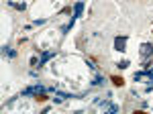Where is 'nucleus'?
Returning a JSON list of instances; mask_svg holds the SVG:
<instances>
[{"mask_svg":"<svg viewBox=\"0 0 153 114\" xmlns=\"http://www.w3.org/2000/svg\"><path fill=\"white\" fill-rule=\"evenodd\" d=\"M49 88L45 86H41V84H33V86H29V88H25L21 92V96H39V94H45Z\"/></svg>","mask_w":153,"mask_h":114,"instance_id":"f257e3e1","label":"nucleus"},{"mask_svg":"<svg viewBox=\"0 0 153 114\" xmlns=\"http://www.w3.org/2000/svg\"><path fill=\"white\" fill-rule=\"evenodd\" d=\"M127 41H129V37H127V35L117 37V39H114V49L120 51V53H125V51H127Z\"/></svg>","mask_w":153,"mask_h":114,"instance_id":"f03ea898","label":"nucleus"},{"mask_svg":"<svg viewBox=\"0 0 153 114\" xmlns=\"http://www.w3.org/2000/svg\"><path fill=\"white\" fill-rule=\"evenodd\" d=\"M133 78H135V81H141L143 78H149V80L153 81V69H145V71H137V73H135Z\"/></svg>","mask_w":153,"mask_h":114,"instance_id":"7ed1b4c3","label":"nucleus"},{"mask_svg":"<svg viewBox=\"0 0 153 114\" xmlns=\"http://www.w3.org/2000/svg\"><path fill=\"white\" fill-rule=\"evenodd\" d=\"M153 55V43H143L141 45V57L143 59H147V57Z\"/></svg>","mask_w":153,"mask_h":114,"instance_id":"20e7f679","label":"nucleus"},{"mask_svg":"<svg viewBox=\"0 0 153 114\" xmlns=\"http://www.w3.org/2000/svg\"><path fill=\"white\" fill-rule=\"evenodd\" d=\"M51 57H55V51H41V59H39V67L45 65Z\"/></svg>","mask_w":153,"mask_h":114,"instance_id":"39448f33","label":"nucleus"},{"mask_svg":"<svg viewBox=\"0 0 153 114\" xmlns=\"http://www.w3.org/2000/svg\"><path fill=\"white\" fill-rule=\"evenodd\" d=\"M2 55L8 57V59H14V57H16V53H14V49H10L8 45H4V47H2Z\"/></svg>","mask_w":153,"mask_h":114,"instance_id":"423d86ee","label":"nucleus"},{"mask_svg":"<svg viewBox=\"0 0 153 114\" xmlns=\"http://www.w3.org/2000/svg\"><path fill=\"white\" fill-rule=\"evenodd\" d=\"M110 81H112V84H114V86H117V88H120V86H123V84H125V80H123V78H120V76H110Z\"/></svg>","mask_w":153,"mask_h":114,"instance_id":"0eeeda50","label":"nucleus"},{"mask_svg":"<svg viewBox=\"0 0 153 114\" xmlns=\"http://www.w3.org/2000/svg\"><path fill=\"white\" fill-rule=\"evenodd\" d=\"M6 4H8V6H12V8H16V10H25V8H27V4H16V2H10V0H8V2H6Z\"/></svg>","mask_w":153,"mask_h":114,"instance_id":"6e6552de","label":"nucleus"},{"mask_svg":"<svg viewBox=\"0 0 153 114\" xmlns=\"http://www.w3.org/2000/svg\"><path fill=\"white\" fill-rule=\"evenodd\" d=\"M92 86H104V78H102V76H94Z\"/></svg>","mask_w":153,"mask_h":114,"instance_id":"1a4fd4ad","label":"nucleus"},{"mask_svg":"<svg viewBox=\"0 0 153 114\" xmlns=\"http://www.w3.org/2000/svg\"><path fill=\"white\" fill-rule=\"evenodd\" d=\"M117 67H120V69H127V67H129V61H127V59L118 61V63H117Z\"/></svg>","mask_w":153,"mask_h":114,"instance_id":"9d476101","label":"nucleus"},{"mask_svg":"<svg viewBox=\"0 0 153 114\" xmlns=\"http://www.w3.org/2000/svg\"><path fill=\"white\" fill-rule=\"evenodd\" d=\"M37 100H39V102H45V100H47V96H45V94H39V96H35Z\"/></svg>","mask_w":153,"mask_h":114,"instance_id":"9b49d317","label":"nucleus"},{"mask_svg":"<svg viewBox=\"0 0 153 114\" xmlns=\"http://www.w3.org/2000/svg\"><path fill=\"white\" fill-rule=\"evenodd\" d=\"M86 63H88V67L92 69V71H96V65H94V63H92V61H86Z\"/></svg>","mask_w":153,"mask_h":114,"instance_id":"f8f14e48","label":"nucleus"},{"mask_svg":"<svg viewBox=\"0 0 153 114\" xmlns=\"http://www.w3.org/2000/svg\"><path fill=\"white\" fill-rule=\"evenodd\" d=\"M151 67H153V65H151Z\"/></svg>","mask_w":153,"mask_h":114,"instance_id":"ddd939ff","label":"nucleus"}]
</instances>
